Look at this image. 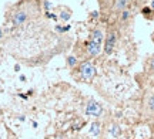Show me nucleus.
Listing matches in <instances>:
<instances>
[{
	"instance_id": "nucleus-1",
	"label": "nucleus",
	"mask_w": 154,
	"mask_h": 139,
	"mask_svg": "<svg viewBox=\"0 0 154 139\" xmlns=\"http://www.w3.org/2000/svg\"><path fill=\"white\" fill-rule=\"evenodd\" d=\"M39 13H40L39 6L34 7V9H30V6H29V7H22V9H17V10H14L11 13L10 22L14 27H20L23 24H26L29 20L37 17Z\"/></svg>"
},
{
	"instance_id": "nucleus-14",
	"label": "nucleus",
	"mask_w": 154,
	"mask_h": 139,
	"mask_svg": "<svg viewBox=\"0 0 154 139\" xmlns=\"http://www.w3.org/2000/svg\"><path fill=\"white\" fill-rule=\"evenodd\" d=\"M150 70L154 71V57L153 58H150Z\"/></svg>"
},
{
	"instance_id": "nucleus-11",
	"label": "nucleus",
	"mask_w": 154,
	"mask_h": 139,
	"mask_svg": "<svg viewBox=\"0 0 154 139\" xmlns=\"http://www.w3.org/2000/svg\"><path fill=\"white\" fill-rule=\"evenodd\" d=\"M153 13H154V10L150 7V6H144V7H141V14H143L146 19H150V20H151V19L154 17Z\"/></svg>"
},
{
	"instance_id": "nucleus-2",
	"label": "nucleus",
	"mask_w": 154,
	"mask_h": 139,
	"mask_svg": "<svg viewBox=\"0 0 154 139\" xmlns=\"http://www.w3.org/2000/svg\"><path fill=\"white\" fill-rule=\"evenodd\" d=\"M74 70H77L78 78H80L81 81H84V82H91L93 78L97 75V70H96V67L93 65V63H91L90 60H83V61H80L78 65H77Z\"/></svg>"
},
{
	"instance_id": "nucleus-6",
	"label": "nucleus",
	"mask_w": 154,
	"mask_h": 139,
	"mask_svg": "<svg viewBox=\"0 0 154 139\" xmlns=\"http://www.w3.org/2000/svg\"><path fill=\"white\" fill-rule=\"evenodd\" d=\"M104 37H106V31H104V29L100 27V26H96L94 29L90 30L88 40H91V41H94V43L103 44L104 43Z\"/></svg>"
},
{
	"instance_id": "nucleus-5",
	"label": "nucleus",
	"mask_w": 154,
	"mask_h": 139,
	"mask_svg": "<svg viewBox=\"0 0 154 139\" xmlns=\"http://www.w3.org/2000/svg\"><path fill=\"white\" fill-rule=\"evenodd\" d=\"M103 105L97 102V101H94V99H88L87 104H86V109H84V112H86V115L88 117H94V118H99L103 115Z\"/></svg>"
},
{
	"instance_id": "nucleus-16",
	"label": "nucleus",
	"mask_w": 154,
	"mask_h": 139,
	"mask_svg": "<svg viewBox=\"0 0 154 139\" xmlns=\"http://www.w3.org/2000/svg\"><path fill=\"white\" fill-rule=\"evenodd\" d=\"M150 7H151V9L154 10V0H151V6H150Z\"/></svg>"
},
{
	"instance_id": "nucleus-7",
	"label": "nucleus",
	"mask_w": 154,
	"mask_h": 139,
	"mask_svg": "<svg viewBox=\"0 0 154 139\" xmlns=\"http://www.w3.org/2000/svg\"><path fill=\"white\" fill-rule=\"evenodd\" d=\"M144 109L147 114L154 115V91H147L144 95Z\"/></svg>"
},
{
	"instance_id": "nucleus-8",
	"label": "nucleus",
	"mask_w": 154,
	"mask_h": 139,
	"mask_svg": "<svg viewBox=\"0 0 154 139\" xmlns=\"http://www.w3.org/2000/svg\"><path fill=\"white\" fill-rule=\"evenodd\" d=\"M117 16H119V20H120V23H127L130 19H131V16H133L131 6H129L127 9H124L123 11H120Z\"/></svg>"
},
{
	"instance_id": "nucleus-10",
	"label": "nucleus",
	"mask_w": 154,
	"mask_h": 139,
	"mask_svg": "<svg viewBox=\"0 0 154 139\" xmlns=\"http://www.w3.org/2000/svg\"><path fill=\"white\" fill-rule=\"evenodd\" d=\"M66 63L67 65H69V68H71V70H74L77 65H78V57H74V55H69V57H66Z\"/></svg>"
},
{
	"instance_id": "nucleus-13",
	"label": "nucleus",
	"mask_w": 154,
	"mask_h": 139,
	"mask_svg": "<svg viewBox=\"0 0 154 139\" xmlns=\"http://www.w3.org/2000/svg\"><path fill=\"white\" fill-rule=\"evenodd\" d=\"M70 16H71L70 9H66V10H64V7H63V11H61V14H60V19H61V20H69Z\"/></svg>"
},
{
	"instance_id": "nucleus-17",
	"label": "nucleus",
	"mask_w": 154,
	"mask_h": 139,
	"mask_svg": "<svg viewBox=\"0 0 154 139\" xmlns=\"http://www.w3.org/2000/svg\"><path fill=\"white\" fill-rule=\"evenodd\" d=\"M153 136H154V126H153Z\"/></svg>"
},
{
	"instance_id": "nucleus-12",
	"label": "nucleus",
	"mask_w": 154,
	"mask_h": 139,
	"mask_svg": "<svg viewBox=\"0 0 154 139\" xmlns=\"http://www.w3.org/2000/svg\"><path fill=\"white\" fill-rule=\"evenodd\" d=\"M100 131H101V125H100V122H93V124H91V128H90V133H93L94 136H99Z\"/></svg>"
},
{
	"instance_id": "nucleus-9",
	"label": "nucleus",
	"mask_w": 154,
	"mask_h": 139,
	"mask_svg": "<svg viewBox=\"0 0 154 139\" xmlns=\"http://www.w3.org/2000/svg\"><path fill=\"white\" fill-rule=\"evenodd\" d=\"M109 133H110L111 139H117L121 135V128L117 124H111L110 128H109Z\"/></svg>"
},
{
	"instance_id": "nucleus-3",
	"label": "nucleus",
	"mask_w": 154,
	"mask_h": 139,
	"mask_svg": "<svg viewBox=\"0 0 154 139\" xmlns=\"http://www.w3.org/2000/svg\"><path fill=\"white\" fill-rule=\"evenodd\" d=\"M117 40H119V31L114 27L109 29V31L106 33V37H104V43H103V53L106 55H111L116 50Z\"/></svg>"
},
{
	"instance_id": "nucleus-4",
	"label": "nucleus",
	"mask_w": 154,
	"mask_h": 139,
	"mask_svg": "<svg viewBox=\"0 0 154 139\" xmlns=\"http://www.w3.org/2000/svg\"><path fill=\"white\" fill-rule=\"evenodd\" d=\"M83 51L86 58H96L103 53V44L94 43L91 40H86L83 41Z\"/></svg>"
},
{
	"instance_id": "nucleus-15",
	"label": "nucleus",
	"mask_w": 154,
	"mask_h": 139,
	"mask_svg": "<svg viewBox=\"0 0 154 139\" xmlns=\"http://www.w3.org/2000/svg\"><path fill=\"white\" fill-rule=\"evenodd\" d=\"M3 36H4V30L0 29V38H3Z\"/></svg>"
}]
</instances>
